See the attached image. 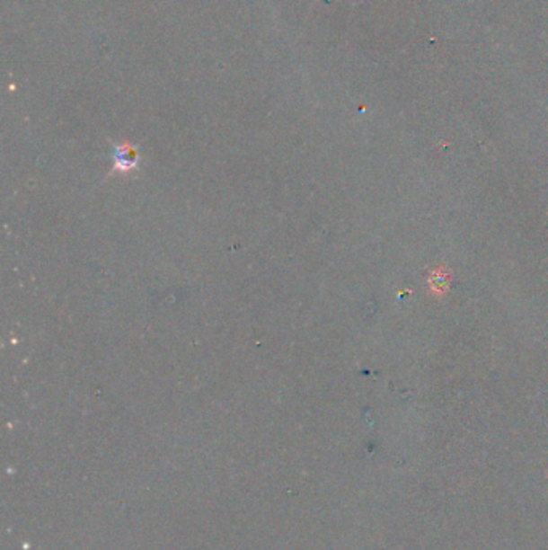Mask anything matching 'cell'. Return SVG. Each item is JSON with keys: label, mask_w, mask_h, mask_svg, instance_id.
Returning a JSON list of instances; mask_svg holds the SVG:
<instances>
[{"label": "cell", "mask_w": 548, "mask_h": 550, "mask_svg": "<svg viewBox=\"0 0 548 550\" xmlns=\"http://www.w3.org/2000/svg\"><path fill=\"white\" fill-rule=\"evenodd\" d=\"M113 161H115V169L126 173V171H130V169H134L137 166V152H136V148L129 146V144L116 146Z\"/></svg>", "instance_id": "obj_1"}, {"label": "cell", "mask_w": 548, "mask_h": 550, "mask_svg": "<svg viewBox=\"0 0 548 550\" xmlns=\"http://www.w3.org/2000/svg\"><path fill=\"white\" fill-rule=\"evenodd\" d=\"M447 275H433V279H431V287H433V290L444 291L447 288Z\"/></svg>", "instance_id": "obj_2"}]
</instances>
